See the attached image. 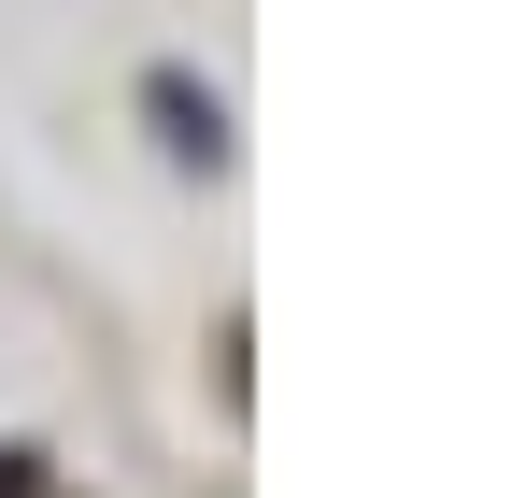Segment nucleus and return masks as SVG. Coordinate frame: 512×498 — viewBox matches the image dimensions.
<instances>
[{"instance_id": "f257e3e1", "label": "nucleus", "mask_w": 512, "mask_h": 498, "mask_svg": "<svg viewBox=\"0 0 512 498\" xmlns=\"http://www.w3.org/2000/svg\"><path fill=\"white\" fill-rule=\"evenodd\" d=\"M0 498H57V470H43L29 442H0Z\"/></svg>"}]
</instances>
